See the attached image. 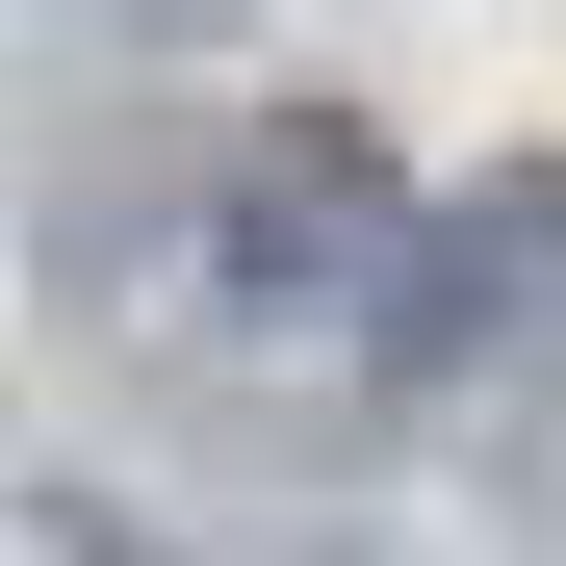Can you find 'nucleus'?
Wrapping results in <instances>:
<instances>
[{"instance_id": "obj_1", "label": "nucleus", "mask_w": 566, "mask_h": 566, "mask_svg": "<svg viewBox=\"0 0 566 566\" xmlns=\"http://www.w3.org/2000/svg\"><path fill=\"white\" fill-rule=\"evenodd\" d=\"M541 310H566V180H490L412 232V335H541Z\"/></svg>"}]
</instances>
